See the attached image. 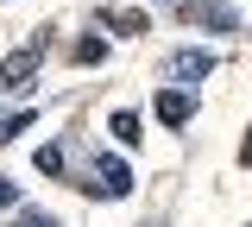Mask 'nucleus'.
Segmentation results:
<instances>
[{
	"label": "nucleus",
	"mask_w": 252,
	"mask_h": 227,
	"mask_svg": "<svg viewBox=\"0 0 252 227\" xmlns=\"http://www.w3.org/2000/svg\"><path fill=\"white\" fill-rule=\"evenodd\" d=\"M89 190H94V195H114V202H120V195H132V170H126L114 152H94V177H89Z\"/></svg>",
	"instance_id": "nucleus-1"
},
{
	"label": "nucleus",
	"mask_w": 252,
	"mask_h": 227,
	"mask_svg": "<svg viewBox=\"0 0 252 227\" xmlns=\"http://www.w3.org/2000/svg\"><path fill=\"white\" fill-rule=\"evenodd\" d=\"M177 13L195 19V26H208V32H240V13L220 6V0H177Z\"/></svg>",
	"instance_id": "nucleus-2"
},
{
	"label": "nucleus",
	"mask_w": 252,
	"mask_h": 227,
	"mask_svg": "<svg viewBox=\"0 0 252 227\" xmlns=\"http://www.w3.org/2000/svg\"><path fill=\"white\" fill-rule=\"evenodd\" d=\"M38 64H44V51H38V44H19V51L0 64V89H26L32 76H38Z\"/></svg>",
	"instance_id": "nucleus-3"
},
{
	"label": "nucleus",
	"mask_w": 252,
	"mask_h": 227,
	"mask_svg": "<svg viewBox=\"0 0 252 227\" xmlns=\"http://www.w3.org/2000/svg\"><path fill=\"white\" fill-rule=\"evenodd\" d=\"M189 114H195V101H189L183 89H164V95H158V120H164V127H189Z\"/></svg>",
	"instance_id": "nucleus-4"
},
{
	"label": "nucleus",
	"mask_w": 252,
	"mask_h": 227,
	"mask_svg": "<svg viewBox=\"0 0 252 227\" xmlns=\"http://www.w3.org/2000/svg\"><path fill=\"white\" fill-rule=\"evenodd\" d=\"M215 69V51H177L170 57V76H183V82H202Z\"/></svg>",
	"instance_id": "nucleus-5"
},
{
	"label": "nucleus",
	"mask_w": 252,
	"mask_h": 227,
	"mask_svg": "<svg viewBox=\"0 0 252 227\" xmlns=\"http://www.w3.org/2000/svg\"><path fill=\"white\" fill-rule=\"evenodd\" d=\"M69 57H76L82 69H89V64H107V38H101V32H82V38H76V51H69Z\"/></svg>",
	"instance_id": "nucleus-6"
},
{
	"label": "nucleus",
	"mask_w": 252,
	"mask_h": 227,
	"mask_svg": "<svg viewBox=\"0 0 252 227\" xmlns=\"http://www.w3.org/2000/svg\"><path fill=\"white\" fill-rule=\"evenodd\" d=\"M32 164H38L44 177H63V170H69V164H63V145H38V152H32Z\"/></svg>",
	"instance_id": "nucleus-7"
},
{
	"label": "nucleus",
	"mask_w": 252,
	"mask_h": 227,
	"mask_svg": "<svg viewBox=\"0 0 252 227\" xmlns=\"http://www.w3.org/2000/svg\"><path fill=\"white\" fill-rule=\"evenodd\" d=\"M107 127H114V139H120V145H139V114H114Z\"/></svg>",
	"instance_id": "nucleus-8"
},
{
	"label": "nucleus",
	"mask_w": 252,
	"mask_h": 227,
	"mask_svg": "<svg viewBox=\"0 0 252 227\" xmlns=\"http://www.w3.org/2000/svg\"><path fill=\"white\" fill-rule=\"evenodd\" d=\"M26 127H32V114H13V120H0V145H6V139H19Z\"/></svg>",
	"instance_id": "nucleus-9"
},
{
	"label": "nucleus",
	"mask_w": 252,
	"mask_h": 227,
	"mask_svg": "<svg viewBox=\"0 0 252 227\" xmlns=\"http://www.w3.org/2000/svg\"><path fill=\"white\" fill-rule=\"evenodd\" d=\"M0 208H19V183L13 177H0Z\"/></svg>",
	"instance_id": "nucleus-10"
},
{
	"label": "nucleus",
	"mask_w": 252,
	"mask_h": 227,
	"mask_svg": "<svg viewBox=\"0 0 252 227\" xmlns=\"http://www.w3.org/2000/svg\"><path fill=\"white\" fill-rule=\"evenodd\" d=\"M19 227H57V221H51V215H38V208H32V215H19Z\"/></svg>",
	"instance_id": "nucleus-11"
},
{
	"label": "nucleus",
	"mask_w": 252,
	"mask_h": 227,
	"mask_svg": "<svg viewBox=\"0 0 252 227\" xmlns=\"http://www.w3.org/2000/svg\"><path fill=\"white\" fill-rule=\"evenodd\" d=\"M240 164H252V127H246V139H240Z\"/></svg>",
	"instance_id": "nucleus-12"
}]
</instances>
